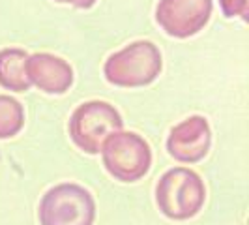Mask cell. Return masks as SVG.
<instances>
[{"label": "cell", "mask_w": 249, "mask_h": 225, "mask_svg": "<svg viewBox=\"0 0 249 225\" xmlns=\"http://www.w3.org/2000/svg\"><path fill=\"white\" fill-rule=\"evenodd\" d=\"M204 182L195 171L175 167L160 178L156 188L158 206L171 220H189L197 216L204 205Z\"/></svg>", "instance_id": "cell-1"}, {"label": "cell", "mask_w": 249, "mask_h": 225, "mask_svg": "<svg viewBox=\"0 0 249 225\" xmlns=\"http://www.w3.org/2000/svg\"><path fill=\"white\" fill-rule=\"evenodd\" d=\"M161 53L152 41H135L105 62V77L116 87H144L161 72Z\"/></svg>", "instance_id": "cell-2"}, {"label": "cell", "mask_w": 249, "mask_h": 225, "mask_svg": "<svg viewBox=\"0 0 249 225\" xmlns=\"http://www.w3.org/2000/svg\"><path fill=\"white\" fill-rule=\"evenodd\" d=\"M120 112L107 101H87L79 105L70 120L71 141L88 154H98L112 133L122 130Z\"/></svg>", "instance_id": "cell-3"}, {"label": "cell", "mask_w": 249, "mask_h": 225, "mask_svg": "<svg viewBox=\"0 0 249 225\" xmlns=\"http://www.w3.org/2000/svg\"><path fill=\"white\" fill-rule=\"evenodd\" d=\"M94 218V197L77 184H58L51 188L39 203L41 225H92Z\"/></svg>", "instance_id": "cell-4"}, {"label": "cell", "mask_w": 249, "mask_h": 225, "mask_svg": "<svg viewBox=\"0 0 249 225\" xmlns=\"http://www.w3.org/2000/svg\"><path fill=\"white\" fill-rule=\"evenodd\" d=\"M107 171L122 182H135L148 173L152 152L148 143L137 133L116 131L101 147Z\"/></svg>", "instance_id": "cell-5"}, {"label": "cell", "mask_w": 249, "mask_h": 225, "mask_svg": "<svg viewBox=\"0 0 249 225\" xmlns=\"http://www.w3.org/2000/svg\"><path fill=\"white\" fill-rule=\"evenodd\" d=\"M212 15V0H160L156 21L173 38H189L204 28Z\"/></svg>", "instance_id": "cell-6"}, {"label": "cell", "mask_w": 249, "mask_h": 225, "mask_svg": "<svg viewBox=\"0 0 249 225\" xmlns=\"http://www.w3.org/2000/svg\"><path fill=\"white\" fill-rule=\"evenodd\" d=\"M210 143L212 131L206 118L195 114L173 128L167 139V150L178 162L195 163L208 154Z\"/></svg>", "instance_id": "cell-7"}, {"label": "cell", "mask_w": 249, "mask_h": 225, "mask_svg": "<svg viewBox=\"0 0 249 225\" xmlns=\"http://www.w3.org/2000/svg\"><path fill=\"white\" fill-rule=\"evenodd\" d=\"M26 75L30 85L47 94H64L73 83L71 66L60 56L36 53L26 60Z\"/></svg>", "instance_id": "cell-8"}, {"label": "cell", "mask_w": 249, "mask_h": 225, "mask_svg": "<svg viewBox=\"0 0 249 225\" xmlns=\"http://www.w3.org/2000/svg\"><path fill=\"white\" fill-rule=\"evenodd\" d=\"M28 53L23 49H2L0 51V85L13 92H23L30 87L26 75Z\"/></svg>", "instance_id": "cell-9"}, {"label": "cell", "mask_w": 249, "mask_h": 225, "mask_svg": "<svg viewBox=\"0 0 249 225\" xmlns=\"http://www.w3.org/2000/svg\"><path fill=\"white\" fill-rule=\"evenodd\" d=\"M25 124V109L15 98L0 96V139L13 137Z\"/></svg>", "instance_id": "cell-10"}, {"label": "cell", "mask_w": 249, "mask_h": 225, "mask_svg": "<svg viewBox=\"0 0 249 225\" xmlns=\"http://www.w3.org/2000/svg\"><path fill=\"white\" fill-rule=\"evenodd\" d=\"M221 4V10L227 17H244L248 19V0H219Z\"/></svg>", "instance_id": "cell-11"}, {"label": "cell", "mask_w": 249, "mask_h": 225, "mask_svg": "<svg viewBox=\"0 0 249 225\" xmlns=\"http://www.w3.org/2000/svg\"><path fill=\"white\" fill-rule=\"evenodd\" d=\"M56 2L71 4V6H75V8H83V10H87V8H92V6L96 4V0H56Z\"/></svg>", "instance_id": "cell-12"}]
</instances>
